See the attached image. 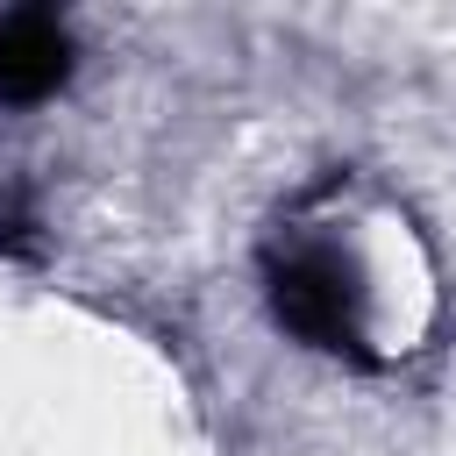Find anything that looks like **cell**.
I'll return each mask as SVG.
<instances>
[{
	"label": "cell",
	"instance_id": "obj_1",
	"mask_svg": "<svg viewBox=\"0 0 456 456\" xmlns=\"http://www.w3.org/2000/svg\"><path fill=\"white\" fill-rule=\"evenodd\" d=\"M264 292L278 328H292L306 349L356 356V363L370 356V285L335 235H314V228L278 235L264 249Z\"/></svg>",
	"mask_w": 456,
	"mask_h": 456
},
{
	"label": "cell",
	"instance_id": "obj_2",
	"mask_svg": "<svg viewBox=\"0 0 456 456\" xmlns=\"http://www.w3.org/2000/svg\"><path fill=\"white\" fill-rule=\"evenodd\" d=\"M71 78V28L43 7L0 14V107H43Z\"/></svg>",
	"mask_w": 456,
	"mask_h": 456
}]
</instances>
